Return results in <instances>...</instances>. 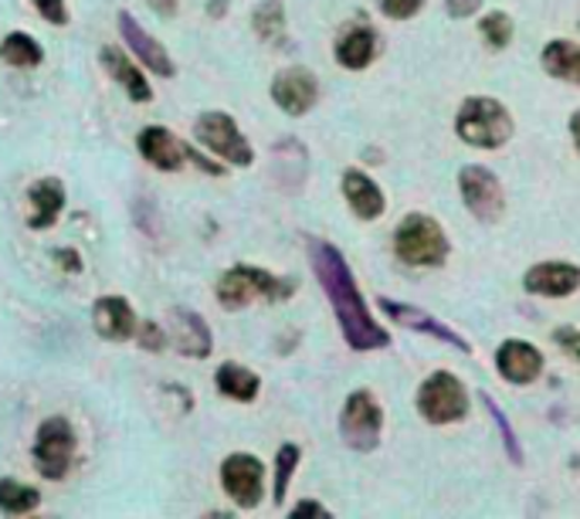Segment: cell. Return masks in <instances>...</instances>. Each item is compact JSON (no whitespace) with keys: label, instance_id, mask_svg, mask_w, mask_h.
I'll return each mask as SVG.
<instances>
[{"label":"cell","instance_id":"6da1fadb","mask_svg":"<svg viewBox=\"0 0 580 519\" xmlns=\"http://www.w3.org/2000/svg\"><path fill=\"white\" fill-rule=\"evenodd\" d=\"M309 262H312V272L327 292L333 312H337V322L343 330V340L353 347V350H383L391 347V333H387L380 322L370 316L360 289H357V279L347 266V258L337 244L330 241H319V238H309Z\"/></svg>","mask_w":580,"mask_h":519},{"label":"cell","instance_id":"7a4b0ae2","mask_svg":"<svg viewBox=\"0 0 580 519\" xmlns=\"http://www.w3.org/2000/svg\"><path fill=\"white\" fill-rule=\"evenodd\" d=\"M456 133L462 143L479 150H499L512 140V116L499 99L472 96L456 116Z\"/></svg>","mask_w":580,"mask_h":519},{"label":"cell","instance_id":"3957f363","mask_svg":"<svg viewBox=\"0 0 580 519\" xmlns=\"http://www.w3.org/2000/svg\"><path fill=\"white\" fill-rule=\"evenodd\" d=\"M394 254L411 269H438L448 258V238L431 214H408L394 231Z\"/></svg>","mask_w":580,"mask_h":519},{"label":"cell","instance_id":"277c9868","mask_svg":"<svg viewBox=\"0 0 580 519\" xmlns=\"http://www.w3.org/2000/svg\"><path fill=\"white\" fill-rule=\"evenodd\" d=\"M296 292V282L276 279L266 269H251V266H234L221 276L218 282V302L231 312L251 306V302H282Z\"/></svg>","mask_w":580,"mask_h":519},{"label":"cell","instance_id":"5b68a950","mask_svg":"<svg viewBox=\"0 0 580 519\" xmlns=\"http://www.w3.org/2000/svg\"><path fill=\"white\" fill-rule=\"evenodd\" d=\"M76 445H79V438H76V428H72L69 418L54 415V418L41 421V428L34 435V466H38V472L51 482L64 479L69 476V469L76 466Z\"/></svg>","mask_w":580,"mask_h":519},{"label":"cell","instance_id":"8992f818","mask_svg":"<svg viewBox=\"0 0 580 519\" xmlns=\"http://www.w3.org/2000/svg\"><path fill=\"white\" fill-rule=\"evenodd\" d=\"M418 411L428 425H459L469 415L466 383L448 370L431 373L418 391Z\"/></svg>","mask_w":580,"mask_h":519},{"label":"cell","instance_id":"52a82bcc","mask_svg":"<svg viewBox=\"0 0 580 519\" xmlns=\"http://www.w3.org/2000/svg\"><path fill=\"white\" fill-rule=\"evenodd\" d=\"M193 137L201 140L204 150H211L214 157H221L231 167H251V160H254L251 143L244 140V133L228 112H204L193 122Z\"/></svg>","mask_w":580,"mask_h":519},{"label":"cell","instance_id":"ba28073f","mask_svg":"<svg viewBox=\"0 0 580 519\" xmlns=\"http://www.w3.org/2000/svg\"><path fill=\"white\" fill-rule=\"evenodd\" d=\"M459 190L462 201L469 208V214L482 224H496L506 211V198H502V183L496 180V173L482 163H469L459 170Z\"/></svg>","mask_w":580,"mask_h":519},{"label":"cell","instance_id":"9c48e42d","mask_svg":"<svg viewBox=\"0 0 580 519\" xmlns=\"http://www.w3.org/2000/svg\"><path fill=\"white\" fill-rule=\"evenodd\" d=\"M383 411L370 391H353L340 415V435L353 451H373L380 445Z\"/></svg>","mask_w":580,"mask_h":519},{"label":"cell","instance_id":"30bf717a","mask_svg":"<svg viewBox=\"0 0 580 519\" xmlns=\"http://www.w3.org/2000/svg\"><path fill=\"white\" fill-rule=\"evenodd\" d=\"M221 486L241 509H254L266 496V466L244 451L228 456L221 462Z\"/></svg>","mask_w":580,"mask_h":519},{"label":"cell","instance_id":"8fae6325","mask_svg":"<svg viewBox=\"0 0 580 519\" xmlns=\"http://www.w3.org/2000/svg\"><path fill=\"white\" fill-rule=\"evenodd\" d=\"M377 306H380L387 316H391V319L398 322V327H404V330H418V333L434 337V340H441V343H451L459 353H472V343H469V340H462L456 330L444 327V322H438L434 316H428L424 309L408 306V302H398V299H387V296H380Z\"/></svg>","mask_w":580,"mask_h":519},{"label":"cell","instance_id":"7c38bea8","mask_svg":"<svg viewBox=\"0 0 580 519\" xmlns=\"http://www.w3.org/2000/svg\"><path fill=\"white\" fill-rule=\"evenodd\" d=\"M167 337L183 357H193V360L211 357V347H214L208 322L193 309H180V306L170 309V316H167Z\"/></svg>","mask_w":580,"mask_h":519},{"label":"cell","instance_id":"4fadbf2b","mask_svg":"<svg viewBox=\"0 0 580 519\" xmlns=\"http://www.w3.org/2000/svg\"><path fill=\"white\" fill-rule=\"evenodd\" d=\"M119 34H122V41L129 44V51L137 54V61L147 64V69L157 72L160 79H170V76L177 72V64H173V58L167 54V48H163L133 14H129V11L119 14Z\"/></svg>","mask_w":580,"mask_h":519},{"label":"cell","instance_id":"5bb4252c","mask_svg":"<svg viewBox=\"0 0 580 519\" xmlns=\"http://www.w3.org/2000/svg\"><path fill=\"white\" fill-rule=\"evenodd\" d=\"M272 102L289 116H306L319 102V79L309 69H286L272 79Z\"/></svg>","mask_w":580,"mask_h":519},{"label":"cell","instance_id":"9a60e30c","mask_svg":"<svg viewBox=\"0 0 580 519\" xmlns=\"http://www.w3.org/2000/svg\"><path fill=\"white\" fill-rule=\"evenodd\" d=\"M92 322H96V333L102 340L122 343V340H133L137 337V312L122 296H102L92 306Z\"/></svg>","mask_w":580,"mask_h":519},{"label":"cell","instance_id":"2e32d148","mask_svg":"<svg viewBox=\"0 0 580 519\" xmlns=\"http://www.w3.org/2000/svg\"><path fill=\"white\" fill-rule=\"evenodd\" d=\"M496 367L499 373L509 380V383H533L540 373H543V353L533 347V343H523V340H506L499 350H496Z\"/></svg>","mask_w":580,"mask_h":519},{"label":"cell","instance_id":"e0dca14e","mask_svg":"<svg viewBox=\"0 0 580 519\" xmlns=\"http://www.w3.org/2000/svg\"><path fill=\"white\" fill-rule=\"evenodd\" d=\"M523 286L533 296L563 299V296H570V292L580 289V269L570 266V262H540V266L527 269Z\"/></svg>","mask_w":580,"mask_h":519},{"label":"cell","instance_id":"ac0fdd59","mask_svg":"<svg viewBox=\"0 0 580 519\" xmlns=\"http://www.w3.org/2000/svg\"><path fill=\"white\" fill-rule=\"evenodd\" d=\"M64 211V183L58 177H41L28 187V228L44 231Z\"/></svg>","mask_w":580,"mask_h":519},{"label":"cell","instance_id":"d6986e66","mask_svg":"<svg viewBox=\"0 0 580 519\" xmlns=\"http://www.w3.org/2000/svg\"><path fill=\"white\" fill-rule=\"evenodd\" d=\"M137 147H140V153H143V160L150 167L167 170V173L180 170L183 160H187L183 143L170 133V129H163V126H147L143 133L137 137Z\"/></svg>","mask_w":580,"mask_h":519},{"label":"cell","instance_id":"ffe728a7","mask_svg":"<svg viewBox=\"0 0 580 519\" xmlns=\"http://www.w3.org/2000/svg\"><path fill=\"white\" fill-rule=\"evenodd\" d=\"M343 198L350 204V211L360 218V221H377L387 208L383 201V190L377 187L373 177H367L363 170H347L343 173Z\"/></svg>","mask_w":580,"mask_h":519},{"label":"cell","instance_id":"44dd1931","mask_svg":"<svg viewBox=\"0 0 580 519\" xmlns=\"http://www.w3.org/2000/svg\"><path fill=\"white\" fill-rule=\"evenodd\" d=\"M99 61H102V69L126 89V96L133 99V102H150V99H153V89H150L147 76L137 69L133 58L122 54L116 44H106V48L99 51Z\"/></svg>","mask_w":580,"mask_h":519},{"label":"cell","instance_id":"7402d4cb","mask_svg":"<svg viewBox=\"0 0 580 519\" xmlns=\"http://www.w3.org/2000/svg\"><path fill=\"white\" fill-rule=\"evenodd\" d=\"M377 54V31L370 24H350L337 41V61L350 72H360Z\"/></svg>","mask_w":580,"mask_h":519},{"label":"cell","instance_id":"603a6c76","mask_svg":"<svg viewBox=\"0 0 580 519\" xmlns=\"http://www.w3.org/2000/svg\"><path fill=\"white\" fill-rule=\"evenodd\" d=\"M214 383H218V391L231 401H254L258 391H262V377H258L254 370L241 367V363H221L218 373H214Z\"/></svg>","mask_w":580,"mask_h":519},{"label":"cell","instance_id":"cb8c5ba5","mask_svg":"<svg viewBox=\"0 0 580 519\" xmlns=\"http://www.w3.org/2000/svg\"><path fill=\"white\" fill-rule=\"evenodd\" d=\"M540 64H543L547 76H553L560 82H570V86H580V44L550 41L540 54Z\"/></svg>","mask_w":580,"mask_h":519},{"label":"cell","instance_id":"d4e9b609","mask_svg":"<svg viewBox=\"0 0 580 519\" xmlns=\"http://www.w3.org/2000/svg\"><path fill=\"white\" fill-rule=\"evenodd\" d=\"M41 58H44V48L24 31H11L0 41V61H8L11 69H38Z\"/></svg>","mask_w":580,"mask_h":519},{"label":"cell","instance_id":"484cf974","mask_svg":"<svg viewBox=\"0 0 580 519\" xmlns=\"http://www.w3.org/2000/svg\"><path fill=\"white\" fill-rule=\"evenodd\" d=\"M41 506V492L34 486L14 482V479H0V512L8 516H24Z\"/></svg>","mask_w":580,"mask_h":519},{"label":"cell","instance_id":"4316f807","mask_svg":"<svg viewBox=\"0 0 580 519\" xmlns=\"http://www.w3.org/2000/svg\"><path fill=\"white\" fill-rule=\"evenodd\" d=\"M251 28H254V34L262 41L276 44L286 34V8H282V0H262V4H258L254 14H251Z\"/></svg>","mask_w":580,"mask_h":519},{"label":"cell","instance_id":"83f0119b","mask_svg":"<svg viewBox=\"0 0 580 519\" xmlns=\"http://www.w3.org/2000/svg\"><path fill=\"white\" fill-rule=\"evenodd\" d=\"M482 405H486V411L492 415V421H496V428H499V435H502V445H506V456H509V462L512 466H523V448H520V438H516V431H512V425H509V418H506V411L489 398V395H482Z\"/></svg>","mask_w":580,"mask_h":519},{"label":"cell","instance_id":"f1b7e54d","mask_svg":"<svg viewBox=\"0 0 580 519\" xmlns=\"http://www.w3.org/2000/svg\"><path fill=\"white\" fill-rule=\"evenodd\" d=\"M299 459H302L299 445L286 441V445L279 448V456H276V502H279V506H282L286 492H289V482H292V472L299 469Z\"/></svg>","mask_w":580,"mask_h":519},{"label":"cell","instance_id":"f546056e","mask_svg":"<svg viewBox=\"0 0 580 519\" xmlns=\"http://www.w3.org/2000/svg\"><path fill=\"white\" fill-rule=\"evenodd\" d=\"M479 34L489 48H506L512 41V18L506 11H492L479 21Z\"/></svg>","mask_w":580,"mask_h":519},{"label":"cell","instance_id":"4dcf8cb0","mask_svg":"<svg viewBox=\"0 0 580 519\" xmlns=\"http://www.w3.org/2000/svg\"><path fill=\"white\" fill-rule=\"evenodd\" d=\"M137 343H140L143 350H150V353H160V350L167 347V330L160 327V322L147 319L143 327L137 330Z\"/></svg>","mask_w":580,"mask_h":519},{"label":"cell","instance_id":"1f68e13d","mask_svg":"<svg viewBox=\"0 0 580 519\" xmlns=\"http://www.w3.org/2000/svg\"><path fill=\"white\" fill-rule=\"evenodd\" d=\"M377 4H380V11H383L387 18L408 21V18H414V14L424 8V0H377Z\"/></svg>","mask_w":580,"mask_h":519},{"label":"cell","instance_id":"d6a6232c","mask_svg":"<svg viewBox=\"0 0 580 519\" xmlns=\"http://www.w3.org/2000/svg\"><path fill=\"white\" fill-rule=\"evenodd\" d=\"M34 11L48 21V24H69V4L64 0H34Z\"/></svg>","mask_w":580,"mask_h":519},{"label":"cell","instance_id":"836d02e7","mask_svg":"<svg viewBox=\"0 0 580 519\" xmlns=\"http://www.w3.org/2000/svg\"><path fill=\"white\" fill-rule=\"evenodd\" d=\"M553 340H557V347H560L570 360L580 363V330H577V327H557V330H553Z\"/></svg>","mask_w":580,"mask_h":519},{"label":"cell","instance_id":"e575fe53","mask_svg":"<svg viewBox=\"0 0 580 519\" xmlns=\"http://www.w3.org/2000/svg\"><path fill=\"white\" fill-rule=\"evenodd\" d=\"M444 8H448V14L451 18H472L479 8H482V0H444Z\"/></svg>","mask_w":580,"mask_h":519},{"label":"cell","instance_id":"d590c367","mask_svg":"<svg viewBox=\"0 0 580 519\" xmlns=\"http://www.w3.org/2000/svg\"><path fill=\"white\" fill-rule=\"evenodd\" d=\"M289 516H292V519H306V516H309V519H330V509L309 499V502H299Z\"/></svg>","mask_w":580,"mask_h":519},{"label":"cell","instance_id":"8d00e7d4","mask_svg":"<svg viewBox=\"0 0 580 519\" xmlns=\"http://www.w3.org/2000/svg\"><path fill=\"white\" fill-rule=\"evenodd\" d=\"M147 4H150L160 18H173L177 8H180V0H147Z\"/></svg>","mask_w":580,"mask_h":519},{"label":"cell","instance_id":"74e56055","mask_svg":"<svg viewBox=\"0 0 580 519\" xmlns=\"http://www.w3.org/2000/svg\"><path fill=\"white\" fill-rule=\"evenodd\" d=\"M183 150H187V160H193V163H198L201 170H208V173H214V177H221V173H224V170H221L218 163H211L208 157H201V153H193L190 147H183Z\"/></svg>","mask_w":580,"mask_h":519},{"label":"cell","instance_id":"f35d334b","mask_svg":"<svg viewBox=\"0 0 580 519\" xmlns=\"http://www.w3.org/2000/svg\"><path fill=\"white\" fill-rule=\"evenodd\" d=\"M58 262H61L64 269H69V272H79V269H82V262L76 258V251H58Z\"/></svg>","mask_w":580,"mask_h":519},{"label":"cell","instance_id":"ab89813d","mask_svg":"<svg viewBox=\"0 0 580 519\" xmlns=\"http://www.w3.org/2000/svg\"><path fill=\"white\" fill-rule=\"evenodd\" d=\"M208 14L211 18H224L228 14V0H208Z\"/></svg>","mask_w":580,"mask_h":519},{"label":"cell","instance_id":"60d3db41","mask_svg":"<svg viewBox=\"0 0 580 519\" xmlns=\"http://www.w3.org/2000/svg\"><path fill=\"white\" fill-rule=\"evenodd\" d=\"M570 137H573V147H577V153H580V109L570 116Z\"/></svg>","mask_w":580,"mask_h":519}]
</instances>
